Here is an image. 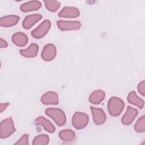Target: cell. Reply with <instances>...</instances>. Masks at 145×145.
<instances>
[{"mask_svg":"<svg viewBox=\"0 0 145 145\" xmlns=\"http://www.w3.org/2000/svg\"><path fill=\"white\" fill-rule=\"evenodd\" d=\"M125 103L122 100L117 97H112L108 103V110L110 115L113 117L119 116L122 112Z\"/></svg>","mask_w":145,"mask_h":145,"instance_id":"6da1fadb","label":"cell"},{"mask_svg":"<svg viewBox=\"0 0 145 145\" xmlns=\"http://www.w3.org/2000/svg\"><path fill=\"white\" fill-rule=\"evenodd\" d=\"M46 114L50 117L54 122L59 126L64 125L66 121V117L64 112L59 108H49L45 110Z\"/></svg>","mask_w":145,"mask_h":145,"instance_id":"7a4b0ae2","label":"cell"},{"mask_svg":"<svg viewBox=\"0 0 145 145\" xmlns=\"http://www.w3.org/2000/svg\"><path fill=\"white\" fill-rule=\"evenodd\" d=\"M15 131V128L11 117H8L1 121L0 123V137L7 138Z\"/></svg>","mask_w":145,"mask_h":145,"instance_id":"3957f363","label":"cell"},{"mask_svg":"<svg viewBox=\"0 0 145 145\" xmlns=\"http://www.w3.org/2000/svg\"><path fill=\"white\" fill-rule=\"evenodd\" d=\"M89 121V117L84 113L76 112L72 117V125L74 128L80 130L84 129L87 125Z\"/></svg>","mask_w":145,"mask_h":145,"instance_id":"277c9868","label":"cell"},{"mask_svg":"<svg viewBox=\"0 0 145 145\" xmlns=\"http://www.w3.org/2000/svg\"><path fill=\"white\" fill-rule=\"evenodd\" d=\"M51 22L49 20H44L37 27L31 32V35L35 39H39L44 37L50 28Z\"/></svg>","mask_w":145,"mask_h":145,"instance_id":"5b68a950","label":"cell"},{"mask_svg":"<svg viewBox=\"0 0 145 145\" xmlns=\"http://www.w3.org/2000/svg\"><path fill=\"white\" fill-rule=\"evenodd\" d=\"M57 25L61 31H73L78 30L81 27V23L79 21H68L59 20L57 22Z\"/></svg>","mask_w":145,"mask_h":145,"instance_id":"8992f818","label":"cell"},{"mask_svg":"<svg viewBox=\"0 0 145 145\" xmlns=\"http://www.w3.org/2000/svg\"><path fill=\"white\" fill-rule=\"evenodd\" d=\"M56 46L52 44H48L43 48L41 57L45 61H50L56 57Z\"/></svg>","mask_w":145,"mask_h":145,"instance_id":"52a82bcc","label":"cell"},{"mask_svg":"<svg viewBox=\"0 0 145 145\" xmlns=\"http://www.w3.org/2000/svg\"><path fill=\"white\" fill-rule=\"evenodd\" d=\"M93 121L96 125H100L103 124L106 121V115L104 110L101 108H95L93 106L90 107Z\"/></svg>","mask_w":145,"mask_h":145,"instance_id":"ba28073f","label":"cell"},{"mask_svg":"<svg viewBox=\"0 0 145 145\" xmlns=\"http://www.w3.org/2000/svg\"><path fill=\"white\" fill-rule=\"evenodd\" d=\"M138 113V110L135 108L128 106L127 110L121 119V122L124 125H129L135 120Z\"/></svg>","mask_w":145,"mask_h":145,"instance_id":"9c48e42d","label":"cell"},{"mask_svg":"<svg viewBox=\"0 0 145 145\" xmlns=\"http://www.w3.org/2000/svg\"><path fill=\"white\" fill-rule=\"evenodd\" d=\"M41 101L44 105H57L59 102L58 94L53 91L47 92L41 96Z\"/></svg>","mask_w":145,"mask_h":145,"instance_id":"30bf717a","label":"cell"},{"mask_svg":"<svg viewBox=\"0 0 145 145\" xmlns=\"http://www.w3.org/2000/svg\"><path fill=\"white\" fill-rule=\"evenodd\" d=\"M80 15L79 10L75 7L66 6L59 12L58 16L61 18H74L78 17Z\"/></svg>","mask_w":145,"mask_h":145,"instance_id":"8fae6325","label":"cell"},{"mask_svg":"<svg viewBox=\"0 0 145 145\" xmlns=\"http://www.w3.org/2000/svg\"><path fill=\"white\" fill-rule=\"evenodd\" d=\"M42 16L40 14H32L25 17L22 23L23 27L25 29H30L34 24L40 20Z\"/></svg>","mask_w":145,"mask_h":145,"instance_id":"7c38bea8","label":"cell"},{"mask_svg":"<svg viewBox=\"0 0 145 145\" xmlns=\"http://www.w3.org/2000/svg\"><path fill=\"white\" fill-rule=\"evenodd\" d=\"M34 123L36 125L42 126L45 131L50 133H53L56 130V128L54 125L48 120L46 119L42 116L37 117L34 121Z\"/></svg>","mask_w":145,"mask_h":145,"instance_id":"4fadbf2b","label":"cell"},{"mask_svg":"<svg viewBox=\"0 0 145 145\" xmlns=\"http://www.w3.org/2000/svg\"><path fill=\"white\" fill-rule=\"evenodd\" d=\"M20 20L19 16L10 15L5 16L0 19V25L3 27H10L16 25Z\"/></svg>","mask_w":145,"mask_h":145,"instance_id":"5bb4252c","label":"cell"},{"mask_svg":"<svg viewBox=\"0 0 145 145\" xmlns=\"http://www.w3.org/2000/svg\"><path fill=\"white\" fill-rule=\"evenodd\" d=\"M39 51V46L36 43L31 44L27 48L20 50V54L26 58L35 57Z\"/></svg>","mask_w":145,"mask_h":145,"instance_id":"9a60e30c","label":"cell"},{"mask_svg":"<svg viewBox=\"0 0 145 145\" xmlns=\"http://www.w3.org/2000/svg\"><path fill=\"white\" fill-rule=\"evenodd\" d=\"M11 40L12 42L18 46H24L28 43L27 36L21 32H16L13 34Z\"/></svg>","mask_w":145,"mask_h":145,"instance_id":"2e32d148","label":"cell"},{"mask_svg":"<svg viewBox=\"0 0 145 145\" xmlns=\"http://www.w3.org/2000/svg\"><path fill=\"white\" fill-rule=\"evenodd\" d=\"M41 7V3L39 1H32L22 4L20 9L22 12H27L39 10Z\"/></svg>","mask_w":145,"mask_h":145,"instance_id":"e0dca14e","label":"cell"},{"mask_svg":"<svg viewBox=\"0 0 145 145\" xmlns=\"http://www.w3.org/2000/svg\"><path fill=\"white\" fill-rule=\"evenodd\" d=\"M127 100L130 104L137 106L139 109H142L144 107V100L140 98L134 91L130 92L128 94Z\"/></svg>","mask_w":145,"mask_h":145,"instance_id":"ac0fdd59","label":"cell"},{"mask_svg":"<svg viewBox=\"0 0 145 145\" xmlns=\"http://www.w3.org/2000/svg\"><path fill=\"white\" fill-rule=\"evenodd\" d=\"M105 96V93L103 90L98 89L92 92L89 96V101L93 104H100Z\"/></svg>","mask_w":145,"mask_h":145,"instance_id":"d6986e66","label":"cell"},{"mask_svg":"<svg viewBox=\"0 0 145 145\" xmlns=\"http://www.w3.org/2000/svg\"><path fill=\"white\" fill-rule=\"evenodd\" d=\"M59 137L63 142H70L73 141L75 138V133L71 129H64L59 133Z\"/></svg>","mask_w":145,"mask_h":145,"instance_id":"ffe728a7","label":"cell"},{"mask_svg":"<svg viewBox=\"0 0 145 145\" xmlns=\"http://www.w3.org/2000/svg\"><path fill=\"white\" fill-rule=\"evenodd\" d=\"M49 138L46 134H40L36 136L33 140V145H46L49 143Z\"/></svg>","mask_w":145,"mask_h":145,"instance_id":"44dd1931","label":"cell"},{"mask_svg":"<svg viewBox=\"0 0 145 145\" xmlns=\"http://www.w3.org/2000/svg\"><path fill=\"white\" fill-rule=\"evenodd\" d=\"M45 6L48 10L51 12H56L60 7V2L57 1L47 0L44 1Z\"/></svg>","mask_w":145,"mask_h":145,"instance_id":"7402d4cb","label":"cell"},{"mask_svg":"<svg viewBox=\"0 0 145 145\" xmlns=\"http://www.w3.org/2000/svg\"><path fill=\"white\" fill-rule=\"evenodd\" d=\"M134 130L138 133H144L145 131V116L139 117L134 125Z\"/></svg>","mask_w":145,"mask_h":145,"instance_id":"603a6c76","label":"cell"},{"mask_svg":"<svg viewBox=\"0 0 145 145\" xmlns=\"http://www.w3.org/2000/svg\"><path fill=\"white\" fill-rule=\"evenodd\" d=\"M28 134H24L22 137L15 143V145H28Z\"/></svg>","mask_w":145,"mask_h":145,"instance_id":"cb8c5ba5","label":"cell"},{"mask_svg":"<svg viewBox=\"0 0 145 145\" xmlns=\"http://www.w3.org/2000/svg\"><path fill=\"white\" fill-rule=\"evenodd\" d=\"M138 91L139 93L143 96H145V80L140 82L138 86Z\"/></svg>","mask_w":145,"mask_h":145,"instance_id":"d4e9b609","label":"cell"},{"mask_svg":"<svg viewBox=\"0 0 145 145\" xmlns=\"http://www.w3.org/2000/svg\"><path fill=\"white\" fill-rule=\"evenodd\" d=\"M7 46H8V44H7V42L2 38H1L0 39V48H6V47H7Z\"/></svg>","mask_w":145,"mask_h":145,"instance_id":"484cf974","label":"cell"},{"mask_svg":"<svg viewBox=\"0 0 145 145\" xmlns=\"http://www.w3.org/2000/svg\"><path fill=\"white\" fill-rule=\"evenodd\" d=\"M9 105L8 103H1L0 105V109H1V113H2L6 109V108Z\"/></svg>","mask_w":145,"mask_h":145,"instance_id":"4316f807","label":"cell"}]
</instances>
